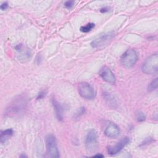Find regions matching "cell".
Wrapping results in <instances>:
<instances>
[{"mask_svg":"<svg viewBox=\"0 0 158 158\" xmlns=\"http://www.w3.org/2000/svg\"><path fill=\"white\" fill-rule=\"evenodd\" d=\"M142 71L148 75H155L158 71V55L153 54L148 57L142 65Z\"/></svg>","mask_w":158,"mask_h":158,"instance_id":"1","label":"cell"},{"mask_svg":"<svg viewBox=\"0 0 158 158\" xmlns=\"http://www.w3.org/2000/svg\"><path fill=\"white\" fill-rule=\"evenodd\" d=\"M52 104L56 112V115L59 120H62L63 118V107L60 103L54 98L52 99Z\"/></svg>","mask_w":158,"mask_h":158,"instance_id":"11","label":"cell"},{"mask_svg":"<svg viewBox=\"0 0 158 158\" xmlns=\"http://www.w3.org/2000/svg\"><path fill=\"white\" fill-rule=\"evenodd\" d=\"M104 134L109 138H116L120 134V130L118 127L114 123H110L106 127Z\"/></svg>","mask_w":158,"mask_h":158,"instance_id":"10","label":"cell"},{"mask_svg":"<svg viewBox=\"0 0 158 158\" xmlns=\"http://www.w3.org/2000/svg\"><path fill=\"white\" fill-rule=\"evenodd\" d=\"M25 101H23L21 98L15 99L14 102L9 106L7 109V113L9 114H15L20 112L25 106Z\"/></svg>","mask_w":158,"mask_h":158,"instance_id":"9","label":"cell"},{"mask_svg":"<svg viewBox=\"0 0 158 158\" xmlns=\"http://www.w3.org/2000/svg\"><path fill=\"white\" fill-rule=\"evenodd\" d=\"M107 11H108V9L106 7H104V8H102L101 9V12H107Z\"/></svg>","mask_w":158,"mask_h":158,"instance_id":"19","label":"cell"},{"mask_svg":"<svg viewBox=\"0 0 158 158\" xmlns=\"http://www.w3.org/2000/svg\"><path fill=\"white\" fill-rule=\"evenodd\" d=\"M78 91L80 95L86 99H93L96 96L95 90L86 82L80 83L78 86Z\"/></svg>","mask_w":158,"mask_h":158,"instance_id":"3","label":"cell"},{"mask_svg":"<svg viewBox=\"0 0 158 158\" xmlns=\"http://www.w3.org/2000/svg\"><path fill=\"white\" fill-rule=\"evenodd\" d=\"M101 77L106 82L114 85L115 83V77L111 70L107 66L102 67L99 72Z\"/></svg>","mask_w":158,"mask_h":158,"instance_id":"7","label":"cell"},{"mask_svg":"<svg viewBox=\"0 0 158 158\" xmlns=\"http://www.w3.org/2000/svg\"><path fill=\"white\" fill-rule=\"evenodd\" d=\"M136 120L138 122H143L145 120L146 117H145V115L144 114V113L143 112L138 111L136 114Z\"/></svg>","mask_w":158,"mask_h":158,"instance_id":"15","label":"cell"},{"mask_svg":"<svg viewBox=\"0 0 158 158\" xmlns=\"http://www.w3.org/2000/svg\"><path fill=\"white\" fill-rule=\"evenodd\" d=\"M114 32H109L104 33L94 40L91 43V46L93 48H98L106 44L114 36Z\"/></svg>","mask_w":158,"mask_h":158,"instance_id":"5","label":"cell"},{"mask_svg":"<svg viewBox=\"0 0 158 158\" xmlns=\"http://www.w3.org/2000/svg\"><path fill=\"white\" fill-rule=\"evenodd\" d=\"M74 3L75 2L73 1H68L65 2L64 6L67 8H71L74 5Z\"/></svg>","mask_w":158,"mask_h":158,"instance_id":"16","label":"cell"},{"mask_svg":"<svg viewBox=\"0 0 158 158\" xmlns=\"http://www.w3.org/2000/svg\"><path fill=\"white\" fill-rule=\"evenodd\" d=\"M7 7H8V4H7V2H4V3H2V4L1 5L0 8H1V10H5V9H6L7 8Z\"/></svg>","mask_w":158,"mask_h":158,"instance_id":"18","label":"cell"},{"mask_svg":"<svg viewBox=\"0 0 158 158\" xmlns=\"http://www.w3.org/2000/svg\"><path fill=\"white\" fill-rule=\"evenodd\" d=\"M138 55L134 49L127 50L121 56L120 62L122 66L126 69L132 67L138 60Z\"/></svg>","mask_w":158,"mask_h":158,"instance_id":"2","label":"cell"},{"mask_svg":"<svg viewBox=\"0 0 158 158\" xmlns=\"http://www.w3.org/2000/svg\"><path fill=\"white\" fill-rule=\"evenodd\" d=\"M130 142L129 138L125 137L122 139L119 142H118L116 144L112 146H109L107 148L108 154L110 155H115L118 153L127 144H128Z\"/></svg>","mask_w":158,"mask_h":158,"instance_id":"8","label":"cell"},{"mask_svg":"<svg viewBox=\"0 0 158 158\" xmlns=\"http://www.w3.org/2000/svg\"><path fill=\"white\" fill-rule=\"evenodd\" d=\"M45 96H46V92L41 91V92H40L38 93V97H37V99H43Z\"/></svg>","mask_w":158,"mask_h":158,"instance_id":"17","label":"cell"},{"mask_svg":"<svg viewBox=\"0 0 158 158\" xmlns=\"http://www.w3.org/2000/svg\"><path fill=\"white\" fill-rule=\"evenodd\" d=\"M46 145L47 152L51 157H59V152L57 149L56 140L54 135H48L46 138Z\"/></svg>","mask_w":158,"mask_h":158,"instance_id":"4","label":"cell"},{"mask_svg":"<svg viewBox=\"0 0 158 158\" xmlns=\"http://www.w3.org/2000/svg\"><path fill=\"white\" fill-rule=\"evenodd\" d=\"M93 157H103L104 156L99 154H96V155L93 156Z\"/></svg>","mask_w":158,"mask_h":158,"instance_id":"20","label":"cell"},{"mask_svg":"<svg viewBox=\"0 0 158 158\" xmlns=\"http://www.w3.org/2000/svg\"><path fill=\"white\" fill-rule=\"evenodd\" d=\"M97 136L94 130H90L85 139V145L88 151H93L97 148Z\"/></svg>","mask_w":158,"mask_h":158,"instance_id":"6","label":"cell"},{"mask_svg":"<svg viewBox=\"0 0 158 158\" xmlns=\"http://www.w3.org/2000/svg\"><path fill=\"white\" fill-rule=\"evenodd\" d=\"M157 85H158V78H155L153 81H151V83L148 85V90L149 91H152L157 88Z\"/></svg>","mask_w":158,"mask_h":158,"instance_id":"13","label":"cell"},{"mask_svg":"<svg viewBox=\"0 0 158 158\" xmlns=\"http://www.w3.org/2000/svg\"><path fill=\"white\" fill-rule=\"evenodd\" d=\"M13 134V130L11 128L7 129L6 130L2 131L1 133V143H4L6 140Z\"/></svg>","mask_w":158,"mask_h":158,"instance_id":"12","label":"cell"},{"mask_svg":"<svg viewBox=\"0 0 158 158\" xmlns=\"http://www.w3.org/2000/svg\"><path fill=\"white\" fill-rule=\"evenodd\" d=\"M94 27V24L93 23H89L86 24L85 26H82L80 28V31L84 33H87L93 27Z\"/></svg>","mask_w":158,"mask_h":158,"instance_id":"14","label":"cell"}]
</instances>
